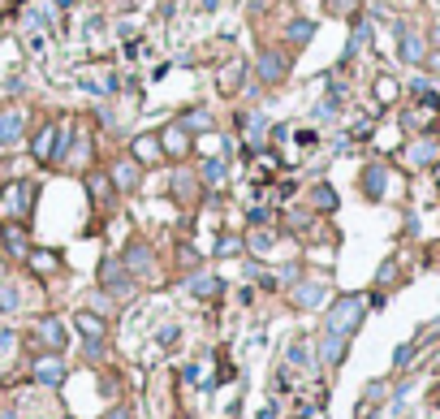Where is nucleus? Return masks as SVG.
Listing matches in <instances>:
<instances>
[{"mask_svg":"<svg viewBox=\"0 0 440 419\" xmlns=\"http://www.w3.org/2000/svg\"><path fill=\"white\" fill-rule=\"evenodd\" d=\"M31 204H35V182H26V178H13L0 190V216L5 220H26L31 216Z\"/></svg>","mask_w":440,"mask_h":419,"instance_id":"f257e3e1","label":"nucleus"},{"mask_svg":"<svg viewBox=\"0 0 440 419\" xmlns=\"http://www.w3.org/2000/svg\"><path fill=\"white\" fill-rule=\"evenodd\" d=\"M26 130H31V113L22 104L13 108H0V152H17L26 143Z\"/></svg>","mask_w":440,"mask_h":419,"instance_id":"f03ea898","label":"nucleus"},{"mask_svg":"<svg viewBox=\"0 0 440 419\" xmlns=\"http://www.w3.org/2000/svg\"><path fill=\"white\" fill-rule=\"evenodd\" d=\"M65 376H69V363H65L61 350H43V355L31 359V381H35V385L57 389V385H65Z\"/></svg>","mask_w":440,"mask_h":419,"instance_id":"7ed1b4c3","label":"nucleus"},{"mask_svg":"<svg viewBox=\"0 0 440 419\" xmlns=\"http://www.w3.org/2000/svg\"><path fill=\"white\" fill-rule=\"evenodd\" d=\"M99 290L113 294V299H125V294H134V273L121 264V260H99Z\"/></svg>","mask_w":440,"mask_h":419,"instance_id":"20e7f679","label":"nucleus"},{"mask_svg":"<svg viewBox=\"0 0 440 419\" xmlns=\"http://www.w3.org/2000/svg\"><path fill=\"white\" fill-rule=\"evenodd\" d=\"M285 73H290V52H281V48H264L259 61H255V78L264 87H276V83H285Z\"/></svg>","mask_w":440,"mask_h":419,"instance_id":"39448f33","label":"nucleus"},{"mask_svg":"<svg viewBox=\"0 0 440 419\" xmlns=\"http://www.w3.org/2000/svg\"><path fill=\"white\" fill-rule=\"evenodd\" d=\"M160 139V152H164V160H186L190 152H194V134L190 130H181L177 121H169V126L155 134Z\"/></svg>","mask_w":440,"mask_h":419,"instance_id":"423d86ee","label":"nucleus"},{"mask_svg":"<svg viewBox=\"0 0 440 419\" xmlns=\"http://www.w3.org/2000/svg\"><path fill=\"white\" fill-rule=\"evenodd\" d=\"M108 182H113V190H117V194H134V190H139V182H143V164H139L134 156H121V160L108 169Z\"/></svg>","mask_w":440,"mask_h":419,"instance_id":"0eeeda50","label":"nucleus"},{"mask_svg":"<svg viewBox=\"0 0 440 419\" xmlns=\"http://www.w3.org/2000/svg\"><path fill=\"white\" fill-rule=\"evenodd\" d=\"M35 341H39L43 350H65V346H69L65 320H61V315H43V320H35Z\"/></svg>","mask_w":440,"mask_h":419,"instance_id":"6e6552de","label":"nucleus"},{"mask_svg":"<svg viewBox=\"0 0 440 419\" xmlns=\"http://www.w3.org/2000/svg\"><path fill=\"white\" fill-rule=\"evenodd\" d=\"M0 242L13 260H26V251H31V234H26L22 220H0Z\"/></svg>","mask_w":440,"mask_h":419,"instance_id":"1a4fd4ad","label":"nucleus"},{"mask_svg":"<svg viewBox=\"0 0 440 419\" xmlns=\"http://www.w3.org/2000/svg\"><path fill=\"white\" fill-rule=\"evenodd\" d=\"M73 329L83 333V341H104L108 337V320L99 311H91V307H83V311H73Z\"/></svg>","mask_w":440,"mask_h":419,"instance_id":"9d476101","label":"nucleus"},{"mask_svg":"<svg viewBox=\"0 0 440 419\" xmlns=\"http://www.w3.org/2000/svg\"><path fill=\"white\" fill-rule=\"evenodd\" d=\"M57 130H61V126H52V121L35 130V139H31V156H35L39 164H52V152H57Z\"/></svg>","mask_w":440,"mask_h":419,"instance_id":"9b49d317","label":"nucleus"},{"mask_svg":"<svg viewBox=\"0 0 440 419\" xmlns=\"http://www.w3.org/2000/svg\"><path fill=\"white\" fill-rule=\"evenodd\" d=\"M121 264H125L134 277H147L155 260H151V251H147V242H129V246H125V255H121Z\"/></svg>","mask_w":440,"mask_h":419,"instance_id":"f8f14e48","label":"nucleus"},{"mask_svg":"<svg viewBox=\"0 0 440 419\" xmlns=\"http://www.w3.org/2000/svg\"><path fill=\"white\" fill-rule=\"evenodd\" d=\"M225 173H229V160H225V156H207V160L199 164V186L216 190V186H225Z\"/></svg>","mask_w":440,"mask_h":419,"instance_id":"ddd939ff","label":"nucleus"},{"mask_svg":"<svg viewBox=\"0 0 440 419\" xmlns=\"http://www.w3.org/2000/svg\"><path fill=\"white\" fill-rule=\"evenodd\" d=\"M129 156H134L139 164H155V160H164L160 139H155V134H134V147H129Z\"/></svg>","mask_w":440,"mask_h":419,"instance_id":"4468645a","label":"nucleus"},{"mask_svg":"<svg viewBox=\"0 0 440 419\" xmlns=\"http://www.w3.org/2000/svg\"><path fill=\"white\" fill-rule=\"evenodd\" d=\"M26 264H31L35 273H57V268H61V255L48 251V246H31V251H26Z\"/></svg>","mask_w":440,"mask_h":419,"instance_id":"2eb2a0df","label":"nucleus"},{"mask_svg":"<svg viewBox=\"0 0 440 419\" xmlns=\"http://www.w3.org/2000/svg\"><path fill=\"white\" fill-rule=\"evenodd\" d=\"M177 126L190 130V134H203V130H212V113L207 108H186V113H177Z\"/></svg>","mask_w":440,"mask_h":419,"instance_id":"dca6fc26","label":"nucleus"},{"mask_svg":"<svg viewBox=\"0 0 440 419\" xmlns=\"http://www.w3.org/2000/svg\"><path fill=\"white\" fill-rule=\"evenodd\" d=\"M186 290L199 294V299H212V294L220 290V277H216V273H190V277H186Z\"/></svg>","mask_w":440,"mask_h":419,"instance_id":"f3484780","label":"nucleus"},{"mask_svg":"<svg viewBox=\"0 0 440 419\" xmlns=\"http://www.w3.org/2000/svg\"><path fill=\"white\" fill-rule=\"evenodd\" d=\"M311 35H315V22H290V27H285V39H290L294 48H302V43H311Z\"/></svg>","mask_w":440,"mask_h":419,"instance_id":"a211bd4d","label":"nucleus"},{"mask_svg":"<svg viewBox=\"0 0 440 419\" xmlns=\"http://www.w3.org/2000/svg\"><path fill=\"white\" fill-rule=\"evenodd\" d=\"M242 246H250V251H255V255H264V251H268V246H272V234H268V229H255V234H250V238H246Z\"/></svg>","mask_w":440,"mask_h":419,"instance_id":"6ab92c4d","label":"nucleus"},{"mask_svg":"<svg viewBox=\"0 0 440 419\" xmlns=\"http://www.w3.org/2000/svg\"><path fill=\"white\" fill-rule=\"evenodd\" d=\"M238 251H242V238H233V234H225L216 246V255H238Z\"/></svg>","mask_w":440,"mask_h":419,"instance_id":"aec40b11","label":"nucleus"},{"mask_svg":"<svg viewBox=\"0 0 440 419\" xmlns=\"http://www.w3.org/2000/svg\"><path fill=\"white\" fill-rule=\"evenodd\" d=\"M320 299V285H302L298 290V303H315Z\"/></svg>","mask_w":440,"mask_h":419,"instance_id":"412c9836","label":"nucleus"},{"mask_svg":"<svg viewBox=\"0 0 440 419\" xmlns=\"http://www.w3.org/2000/svg\"><path fill=\"white\" fill-rule=\"evenodd\" d=\"M87 359H91V363L104 359V341H87Z\"/></svg>","mask_w":440,"mask_h":419,"instance_id":"4be33fe9","label":"nucleus"},{"mask_svg":"<svg viewBox=\"0 0 440 419\" xmlns=\"http://www.w3.org/2000/svg\"><path fill=\"white\" fill-rule=\"evenodd\" d=\"M104 419H134V415H129V406H113V411L104 415Z\"/></svg>","mask_w":440,"mask_h":419,"instance_id":"5701e85b","label":"nucleus"},{"mask_svg":"<svg viewBox=\"0 0 440 419\" xmlns=\"http://www.w3.org/2000/svg\"><path fill=\"white\" fill-rule=\"evenodd\" d=\"M315 204H324V208L332 204V190H328V186H320V190H315Z\"/></svg>","mask_w":440,"mask_h":419,"instance_id":"b1692460","label":"nucleus"},{"mask_svg":"<svg viewBox=\"0 0 440 419\" xmlns=\"http://www.w3.org/2000/svg\"><path fill=\"white\" fill-rule=\"evenodd\" d=\"M220 5H225V0H199V9H207V13H216Z\"/></svg>","mask_w":440,"mask_h":419,"instance_id":"393cba45","label":"nucleus"}]
</instances>
